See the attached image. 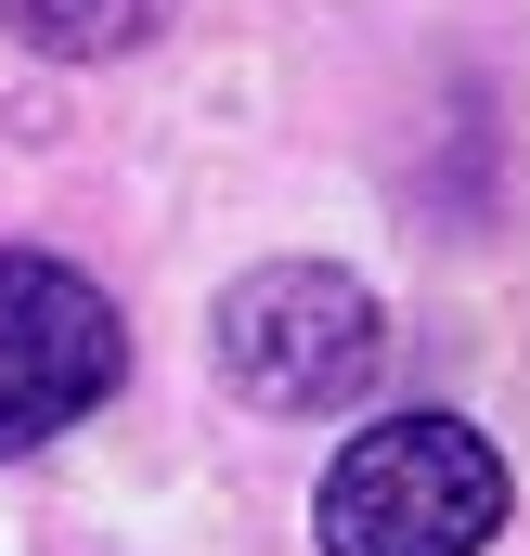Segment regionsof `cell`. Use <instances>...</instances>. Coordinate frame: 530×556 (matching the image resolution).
I'll use <instances>...</instances> for the list:
<instances>
[{
  "label": "cell",
  "instance_id": "1",
  "mask_svg": "<svg viewBox=\"0 0 530 556\" xmlns=\"http://www.w3.org/2000/svg\"><path fill=\"white\" fill-rule=\"evenodd\" d=\"M324 556H479L505 531V453L453 415H376L311 505Z\"/></svg>",
  "mask_w": 530,
  "mask_h": 556
},
{
  "label": "cell",
  "instance_id": "2",
  "mask_svg": "<svg viewBox=\"0 0 530 556\" xmlns=\"http://www.w3.org/2000/svg\"><path fill=\"white\" fill-rule=\"evenodd\" d=\"M376 363H389V311L337 260H260L220 298V376L260 415H337L376 389Z\"/></svg>",
  "mask_w": 530,
  "mask_h": 556
},
{
  "label": "cell",
  "instance_id": "3",
  "mask_svg": "<svg viewBox=\"0 0 530 556\" xmlns=\"http://www.w3.org/2000/svg\"><path fill=\"white\" fill-rule=\"evenodd\" d=\"M117 376H130L117 298L52 247H0V466L52 453L78 415H104Z\"/></svg>",
  "mask_w": 530,
  "mask_h": 556
},
{
  "label": "cell",
  "instance_id": "4",
  "mask_svg": "<svg viewBox=\"0 0 530 556\" xmlns=\"http://www.w3.org/2000/svg\"><path fill=\"white\" fill-rule=\"evenodd\" d=\"M181 0H0V26L26 39V52H52V65H104V52H130L155 39Z\"/></svg>",
  "mask_w": 530,
  "mask_h": 556
}]
</instances>
